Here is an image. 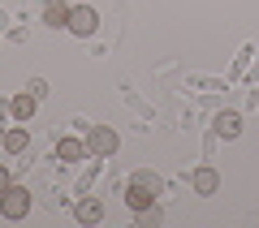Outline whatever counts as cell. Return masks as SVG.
<instances>
[{"label":"cell","mask_w":259,"mask_h":228,"mask_svg":"<svg viewBox=\"0 0 259 228\" xmlns=\"http://www.w3.org/2000/svg\"><path fill=\"white\" fill-rule=\"evenodd\" d=\"M87 151L100 155V159L117 155V151H121V134L112 125H91V129H87Z\"/></svg>","instance_id":"1"},{"label":"cell","mask_w":259,"mask_h":228,"mask_svg":"<svg viewBox=\"0 0 259 228\" xmlns=\"http://www.w3.org/2000/svg\"><path fill=\"white\" fill-rule=\"evenodd\" d=\"M0 211H5V219H26V211H30V190L9 185V190L0 194Z\"/></svg>","instance_id":"2"},{"label":"cell","mask_w":259,"mask_h":228,"mask_svg":"<svg viewBox=\"0 0 259 228\" xmlns=\"http://www.w3.org/2000/svg\"><path fill=\"white\" fill-rule=\"evenodd\" d=\"M65 30H74L78 39L95 35V30H100V13H95L91 5H74V9H69V26H65Z\"/></svg>","instance_id":"3"},{"label":"cell","mask_w":259,"mask_h":228,"mask_svg":"<svg viewBox=\"0 0 259 228\" xmlns=\"http://www.w3.org/2000/svg\"><path fill=\"white\" fill-rule=\"evenodd\" d=\"M190 185H194V194H203V198H207V194L221 190V173L203 164V168H194V173H190Z\"/></svg>","instance_id":"4"},{"label":"cell","mask_w":259,"mask_h":228,"mask_svg":"<svg viewBox=\"0 0 259 228\" xmlns=\"http://www.w3.org/2000/svg\"><path fill=\"white\" fill-rule=\"evenodd\" d=\"M87 155H91V151H87L82 138H61V142H56V159H61V164H78V159H87Z\"/></svg>","instance_id":"5"},{"label":"cell","mask_w":259,"mask_h":228,"mask_svg":"<svg viewBox=\"0 0 259 228\" xmlns=\"http://www.w3.org/2000/svg\"><path fill=\"white\" fill-rule=\"evenodd\" d=\"M212 129H216V138H225V142H233V138L242 134V117H238V112H216Z\"/></svg>","instance_id":"6"},{"label":"cell","mask_w":259,"mask_h":228,"mask_svg":"<svg viewBox=\"0 0 259 228\" xmlns=\"http://www.w3.org/2000/svg\"><path fill=\"white\" fill-rule=\"evenodd\" d=\"M35 108H39V99H35L30 91H18V95L9 99V117H13V121H30V117H35Z\"/></svg>","instance_id":"7"},{"label":"cell","mask_w":259,"mask_h":228,"mask_svg":"<svg viewBox=\"0 0 259 228\" xmlns=\"http://www.w3.org/2000/svg\"><path fill=\"white\" fill-rule=\"evenodd\" d=\"M44 26H52V30L69 26V5H61V0H48V5H44Z\"/></svg>","instance_id":"8"},{"label":"cell","mask_w":259,"mask_h":228,"mask_svg":"<svg viewBox=\"0 0 259 228\" xmlns=\"http://www.w3.org/2000/svg\"><path fill=\"white\" fill-rule=\"evenodd\" d=\"M151 202H156V190L130 181V190H125V207H130V211H143V207H151Z\"/></svg>","instance_id":"9"},{"label":"cell","mask_w":259,"mask_h":228,"mask_svg":"<svg viewBox=\"0 0 259 228\" xmlns=\"http://www.w3.org/2000/svg\"><path fill=\"white\" fill-rule=\"evenodd\" d=\"M74 215H78V224H100V219H104V202L100 198H82L74 207Z\"/></svg>","instance_id":"10"},{"label":"cell","mask_w":259,"mask_h":228,"mask_svg":"<svg viewBox=\"0 0 259 228\" xmlns=\"http://www.w3.org/2000/svg\"><path fill=\"white\" fill-rule=\"evenodd\" d=\"M26 146H30V134H26V129H22V125L5 134V151H9V155H22Z\"/></svg>","instance_id":"11"},{"label":"cell","mask_w":259,"mask_h":228,"mask_svg":"<svg viewBox=\"0 0 259 228\" xmlns=\"http://www.w3.org/2000/svg\"><path fill=\"white\" fill-rule=\"evenodd\" d=\"M134 219H139V228H160L164 224V211H160V202H151V207L134 211Z\"/></svg>","instance_id":"12"},{"label":"cell","mask_w":259,"mask_h":228,"mask_svg":"<svg viewBox=\"0 0 259 228\" xmlns=\"http://www.w3.org/2000/svg\"><path fill=\"white\" fill-rule=\"evenodd\" d=\"M130 181H134V185H147V190H164V181H160V177L156 173H151V168H139V173H134V177H130Z\"/></svg>","instance_id":"13"},{"label":"cell","mask_w":259,"mask_h":228,"mask_svg":"<svg viewBox=\"0 0 259 228\" xmlns=\"http://www.w3.org/2000/svg\"><path fill=\"white\" fill-rule=\"evenodd\" d=\"M26 91L35 95V99H44V95H48V82H44V78H30V86H26Z\"/></svg>","instance_id":"14"},{"label":"cell","mask_w":259,"mask_h":228,"mask_svg":"<svg viewBox=\"0 0 259 228\" xmlns=\"http://www.w3.org/2000/svg\"><path fill=\"white\" fill-rule=\"evenodd\" d=\"M9 185H13V177H9V168H5V164H0V194H5V190H9Z\"/></svg>","instance_id":"15"}]
</instances>
